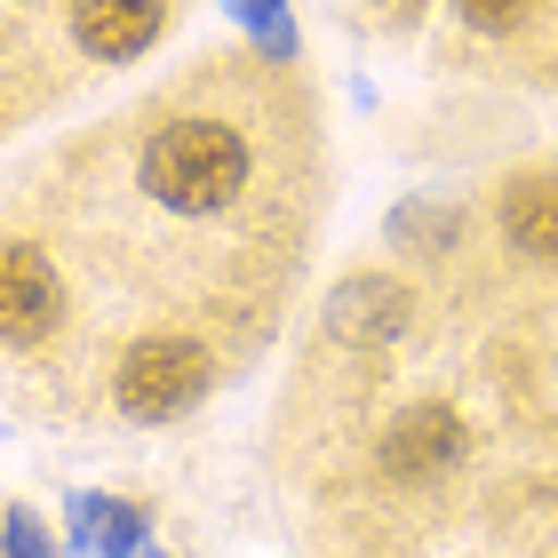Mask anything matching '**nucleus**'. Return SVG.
<instances>
[{
	"instance_id": "f257e3e1",
	"label": "nucleus",
	"mask_w": 558,
	"mask_h": 558,
	"mask_svg": "<svg viewBox=\"0 0 558 558\" xmlns=\"http://www.w3.org/2000/svg\"><path fill=\"white\" fill-rule=\"evenodd\" d=\"M247 136L223 120H168L144 144V192L168 199L175 216H223L247 192Z\"/></svg>"
},
{
	"instance_id": "f03ea898",
	"label": "nucleus",
	"mask_w": 558,
	"mask_h": 558,
	"mask_svg": "<svg viewBox=\"0 0 558 558\" xmlns=\"http://www.w3.org/2000/svg\"><path fill=\"white\" fill-rule=\"evenodd\" d=\"M112 399H120L129 423H175L184 408L208 399V351L184 343V336H151V343H136L129 360H120Z\"/></svg>"
},
{
	"instance_id": "7ed1b4c3",
	"label": "nucleus",
	"mask_w": 558,
	"mask_h": 558,
	"mask_svg": "<svg viewBox=\"0 0 558 558\" xmlns=\"http://www.w3.org/2000/svg\"><path fill=\"white\" fill-rule=\"evenodd\" d=\"M64 312V279L48 271L40 247H0V343H40Z\"/></svg>"
},
{
	"instance_id": "20e7f679",
	"label": "nucleus",
	"mask_w": 558,
	"mask_h": 558,
	"mask_svg": "<svg viewBox=\"0 0 558 558\" xmlns=\"http://www.w3.org/2000/svg\"><path fill=\"white\" fill-rule=\"evenodd\" d=\"M454 454H463V423H454L447 408H415V415H399L391 423V439H384V471L391 478H439L454 471Z\"/></svg>"
},
{
	"instance_id": "39448f33",
	"label": "nucleus",
	"mask_w": 558,
	"mask_h": 558,
	"mask_svg": "<svg viewBox=\"0 0 558 558\" xmlns=\"http://www.w3.org/2000/svg\"><path fill=\"white\" fill-rule=\"evenodd\" d=\"M160 24H168V0H72V33L88 57H136L160 40Z\"/></svg>"
},
{
	"instance_id": "423d86ee",
	"label": "nucleus",
	"mask_w": 558,
	"mask_h": 558,
	"mask_svg": "<svg viewBox=\"0 0 558 558\" xmlns=\"http://www.w3.org/2000/svg\"><path fill=\"white\" fill-rule=\"evenodd\" d=\"M327 327H336L343 343H391L399 327H408V288H399V279H351L336 295V312H327Z\"/></svg>"
},
{
	"instance_id": "0eeeda50",
	"label": "nucleus",
	"mask_w": 558,
	"mask_h": 558,
	"mask_svg": "<svg viewBox=\"0 0 558 558\" xmlns=\"http://www.w3.org/2000/svg\"><path fill=\"white\" fill-rule=\"evenodd\" d=\"M502 232H511L519 256L558 264V175H526V184L502 192Z\"/></svg>"
},
{
	"instance_id": "6e6552de",
	"label": "nucleus",
	"mask_w": 558,
	"mask_h": 558,
	"mask_svg": "<svg viewBox=\"0 0 558 558\" xmlns=\"http://www.w3.org/2000/svg\"><path fill=\"white\" fill-rule=\"evenodd\" d=\"M454 9H463V24H478V33H511L526 16V0H454Z\"/></svg>"
}]
</instances>
